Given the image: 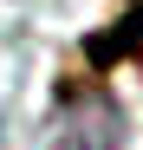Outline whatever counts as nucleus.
Wrapping results in <instances>:
<instances>
[{"label":"nucleus","mask_w":143,"mask_h":150,"mask_svg":"<svg viewBox=\"0 0 143 150\" xmlns=\"http://www.w3.org/2000/svg\"><path fill=\"white\" fill-rule=\"evenodd\" d=\"M137 52H143V0H130L117 26H104V33H91V39H85V59L98 65V72L124 65V59H137Z\"/></svg>","instance_id":"obj_2"},{"label":"nucleus","mask_w":143,"mask_h":150,"mask_svg":"<svg viewBox=\"0 0 143 150\" xmlns=\"http://www.w3.org/2000/svg\"><path fill=\"white\" fill-rule=\"evenodd\" d=\"M124 144V111L104 91H85L59 111V124L46 131V150H117Z\"/></svg>","instance_id":"obj_1"}]
</instances>
